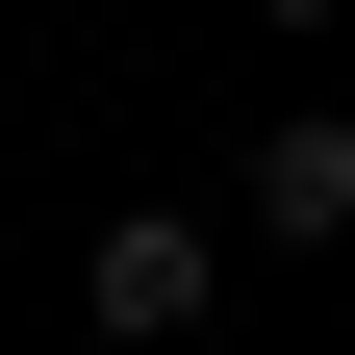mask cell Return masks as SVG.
<instances>
[{"instance_id":"7a4b0ae2","label":"cell","mask_w":355,"mask_h":355,"mask_svg":"<svg viewBox=\"0 0 355 355\" xmlns=\"http://www.w3.org/2000/svg\"><path fill=\"white\" fill-rule=\"evenodd\" d=\"M229 203H254L279 254H355V102H279V127H254V178H229Z\"/></svg>"},{"instance_id":"3957f363","label":"cell","mask_w":355,"mask_h":355,"mask_svg":"<svg viewBox=\"0 0 355 355\" xmlns=\"http://www.w3.org/2000/svg\"><path fill=\"white\" fill-rule=\"evenodd\" d=\"M279 26H355V0H279Z\"/></svg>"},{"instance_id":"6da1fadb","label":"cell","mask_w":355,"mask_h":355,"mask_svg":"<svg viewBox=\"0 0 355 355\" xmlns=\"http://www.w3.org/2000/svg\"><path fill=\"white\" fill-rule=\"evenodd\" d=\"M76 304H102V355H178L203 304H229V229H203V203H102V254H76Z\"/></svg>"}]
</instances>
